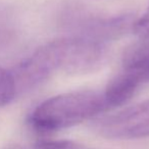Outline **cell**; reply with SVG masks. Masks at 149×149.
Wrapping results in <instances>:
<instances>
[{
  "label": "cell",
  "instance_id": "obj_1",
  "mask_svg": "<svg viewBox=\"0 0 149 149\" xmlns=\"http://www.w3.org/2000/svg\"><path fill=\"white\" fill-rule=\"evenodd\" d=\"M108 57L107 47L93 38L72 37L44 44L15 66L17 91L39 85L55 72L84 74L98 70Z\"/></svg>",
  "mask_w": 149,
  "mask_h": 149
},
{
  "label": "cell",
  "instance_id": "obj_2",
  "mask_svg": "<svg viewBox=\"0 0 149 149\" xmlns=\"http://www.w3.org/2000/svg\"><path fill=\"white\" fill-rule=\"evenodd\" d=\"M108 110L103 92L81 90L60 94L40 103L29 116L38 133L55 132L76 126Z\"/></svg>",
  "mask_w": 149,
  "mask_h": 149
},
{
  "label": "cell",
  "instance_id": "obj_3",
  "mask_svg": "<svg viewBox=\"0 0 149 149\" xmlns=\"http://www.w3.org/2000/svg\"><path fill=\"white\" fill-rule=\"evenodd\" d=\"M95 128L108 139L149 137V99L97 120Z\"/></svg>",
  "mask_w": 149,
  "mask_h": 149
},
{
  "label": "cell",
  "instance_id": "obj_4",
  "mask_svg": "<svg viewBox=\"0 0 149 149\" xmlns=\"http://www.w3.org/2000/svg\"><path fill=\"white\" fill-rule=\"evenodd\" d=\"M143 84L140 78L128 70H122L109 81L103 91L104 99L108 109L125 104L135 95Z\"/></svg>",
  "mask_w": 149,
  "mask_h": 149
},
{
  "label": "cell",
  "instance_id": "obj_5",
  "mask_svg": "<svg viewBox=\"0 0 149 149\" xmlns=\"http://www.w3.org/2000/svg\"><path fill=\"white\" fill-rule=\"evenodd\" d=\"M17 93V86L11 72L0 68V107L10 103Z\"/></svg>",
  "mask_w": 149,
  "mask_h": 149
},
{
  "label": "cell",
  "instance_id": "obj_6",
  "mask_svg": "<svg viewBox=\"0 0 149 149\" xmlns=\"http://www.w3.org/2000/svg\"><path fill=\"white\" fill-rule=\"evenodd\" d=\"M35 149H91L81 143L68 140H39L36 142Z\"/></svg>",
  "mask_w": 149,
  "mask_h": 149
},
{
  "label": "cell",
  "instance_id": "obj_7",
  "mask_svg": "<svg viewBox=\"0 0 149 149\" xmlns=\"http://www.w3.org/2000/svg\"><path fill=\"white\" fill-rule=\"evenodd\" d=\"M134 31L142 39H149V6L144 15L135 23Z\"/></svg>",
  "mask_w": 149,
  "mask_h": 149
},
{
  "label": "cell",
  "instance_id": "obj_8",
  "mask_svg": "<svg viewBox=\"0 0 149 149\" xmlns=\"http://www.w3.org/2000/svg\"><path fill=\"white\" fill-rule=\"evenodd\" d=\"M5 149H22V147H19V145H11V146L7 147Z\"/></svg>",
  "mask_w": 149,
  "mask_h": 149
}]
</instances>
